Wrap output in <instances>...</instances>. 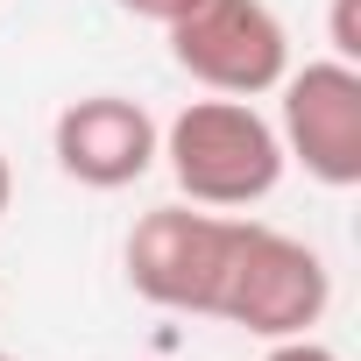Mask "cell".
I'll use <instances>...</instances> for the list:
<instances>
[{"mask_svg":"<svg viewBox=\"0 0 361 361\" xmlns=\"http://www.w3.org/2000/svg\"><path fill=\"white\" fill-rule=\"evenodd\" d=\"M156 156L170 163L177 192L206 213H248L262 206L276 185H283V142H276V121L255 114V99H192L163 121V142Z\"/></svg>","mask_w":361,"mask_h":361,"instance_id":"obj_1","label":"cell"},{"mask_svg":"<svg viewBox=\"0 0 361 361\" xmlns=\"http://www.w3.org/2000/svg\"><path fill=\"white\" fill-rule=\"evenodd\" d=\"M333 305V269L312 241L269 227V220H234V248L213 290V319L255 333V340H290L312 333Z\"/></svg>","mask_w":361,"mask_h":361,"instance_id":"obj_2","label":"cell"},{"mask_svg":"<svg viewBox=\"0 0 361 361\" xmlns=\"http://www.w3.org/2000/svg\"><path fill=\"white\" fill-rule=\"evenodd\" d=\"M163 36H170L177 71L227 99H262L290 71V29L276 22L269 0H199Z\"/></svg>","mask_w":361,"mask_h":361,"instance_id":"obj_3","label":"cell"},{"mask_svg":"<svg viewBox=\"0 0 361 361\" xmlns=\"http://www.w3.org/2000/svg\"><path fill=\"white\" fill-rule=\"evenodd\" d=\"M227 248H234V213H206L192 199H177V206H149L128 227V255L121 262H128L135 298H149L156 312L213 319V290H220Z\"/></svg>","mask_w":361,"mask_h":361,"instance_id":"obj_4","label":"cell"},{"mask_svg":"<svg viewBox=\"0 0 361 361\" xmlns=\"http://www.w3.org/2000/svg\"><path fill=\"white\" fill-rule=\"evenodd\" d=\"M276 92H283L276 106L283 163H298L326 192H354L361 185V64L312 57L305 71H283Z\"/></svg>","mask_w":361,"mask_h":361,"instance_id":"obj_5","label":"cell"},{"mask_svg":"<svg viewBox=\"0 0 361 361\" xmlns=\"http://www.w3.org/2000/svg\"><path fill=\"white\" fill-rule=\"evenodd\" d=\"M163 121L128 92H85L50 121V156L85 192H128L156 170Z\"/></svg>","mask_w":361,"mask_h":361,"instance_id":"obj_6","label":"cell"},{"mask_svg":"<svg viewBox=\"0 0 361 361\" xmlns=\"http://www.w3.org/2000/svg\"><path fill=\"white\" fill-rule=\"evenodd\" d=\"M326 36H333V57L340 64H361V0H333Z\"/></svg>","mask_w":361,"mask_h":361,"instance_id":"obj_7","label":"cell"},{"mask_svg":"<svg viewBox=\"0 0 361 361\" xmlns=\"http://www.w3.org/2000/svg\"><path fill=\"white\" fill-rule=\"evenodd\" d=\"M262 361H340L319 333H290V340H262Z\"/></svg>","mask_w":361,"mask_h":361,"instance_id":"obj_8","label":"cell"},{"mask_svg":"<svg viewBox=\"0 0 361 361\" xmlns=\"http://www.w3.org/2000/svg\"><path fill=\"white\" fill-rule=\"evenodd\" d=\"M121 15H135V22H156V29H170L185 8H199V0H114Z\"/></svg>","mask_w":361,"mask_h":361,"instance_id":"obj_9","label":"cell"},{"mask_svg":"<svg viewBox=\"0 0 361 361\" xmlns=\"http://www.w3.org/2000/svg\"><path fill=\"white\" fill-rule=\"evenodd\" d=\"M8 199H15V170H8V156H0V220H8Z\"/></svg>","mask_w":361,"mask_h":361,"instance_id":"obj_10","label":"cell"},{"mask_svg":"<svg viewBox=\"0 0 361 361\" xmlns=\"http://www.w3.org/2000/svg\"><path fill=\"white\" fill-rule=\"evenodd\" d=\"M0 361H15V354H0Z\"/></svg>","mask_w":361,"mask_h":361,"instance_id":"obj_11","label":"cell"}]
</instances>
